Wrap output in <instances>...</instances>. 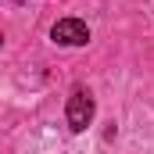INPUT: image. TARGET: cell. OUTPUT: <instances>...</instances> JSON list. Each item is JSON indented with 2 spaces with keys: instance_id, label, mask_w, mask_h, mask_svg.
Segmentation results:
<instances>
[{
  "instance_id": "cell-2",
  "label": "cell",
  "mask_w": 154,
  "mask_h": 154,
  "mask_svg": "<svg viewBox=\"0 0 154 154\" xmlns=\"http://www.w3.org/2000/svg\"><path fill=\"white\" fill-rule=\"evenodd\" d=\"M50 36H54V43H61V47H86L90 43V29L79 18H61V22H54Z\"/></svg>"
},
{
  "instance_id": "cell-3",
  "label": "cell",
  "mask_w": 154,
  "mask_h": 154,
  "mask_svg": "<svg viewBox=\"0 0 154 154\" xmlns=\"http://www.w3.org/2000/svg\"><path fill=\"white\" fill-rule=\"evenodd\" d=\"M14 4H25V0H14Z\"/></svg>"
},
{
  "instance_id": "cell-1",
  "label": "cell",
  "mask_w": 154,
  "mask_h": 154,
  "mask_svg": "<svg viewBox=\"0 0 154 154\" xmlns=\"http://www.w3.org/2000/svg\"><path fill=\"white\" fill-rule=\"evenodd\" d=\"M65 118H68V129L72 133H82L90 122H93V97L90 90H75L65 104Z\"/></svg>"
}]
</instances>
